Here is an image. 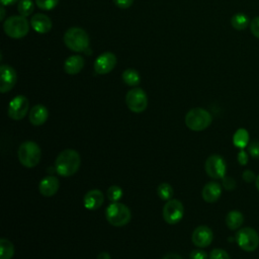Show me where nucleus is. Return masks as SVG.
Instances as JSON below:
<instances>
[{"label": "nucleus", "mask_w": 259, "mask_h": 259, "mask_svg": "<svg viewBox=\"0 0 259 259\" xmlns=\"http://www.w3.org/2000/svg\"><path fill=\"white\" fill-rule=\"evenodd\" d=\"M81 158L78 152L72 149L62 151L55 160V169L57 173L64 177L74 175L80 167Z\"/></svg>", "instance_id": "obj_1"}, {"label": "nucleus", "mask_w": 259, "mask_h": 259, "mask_svg": "<svg viewBox=\"0 0 259 259\" xmlns=\"http://www.w3.org/2000/svg\"><path fill=\"white\" fill-rule=\"evenodd\" d=\"M63 39L66 47L76 53L84 52L89 47V35L81 27H71L67 29Z\"/></svg>", "instance_id": "obj_2"}, {"label": "nucleus", "mask_w": 259, "mask_h": 259, "mask_svg": "<svg viewBox=\"0 0 259 259\" xmlns=\"http://www.w3.org/2000/svg\"><path fill=\"white\" fill-rule=\"evenodd\" d=\"M186 126L194 132H200L208 127L212 121L211 114L204 108L195 107L190 109L185 115Z\"/></svg>", "instance_id": "obj_3"}, {"label": "nucleus", "mask_w": 259, "mask_h": 259, "mask_svg": "<svg viewBox=\"0 0 259 259\" xmlns=\"http://www.w3.org/2000/svg\"><path fill=\"white\" fill-rule=\"evenodd\" d=\"M17 156L21 165L26 168H33L40 161V148L36 143L32 141L23 142L18 148Z\"/></svg>", "instance_id": "obj_4"}, {"label": "nucleus", "mask_w": 259, "mask_h": 259, "mask_svg": "<svg viewBox=\"0 0 259 259\" xmlns=\"http://www.w3.org/2000/svg\"><path fill=\"white\" fill-rule=\"evenodd\" d=\"M3 29L9 37L22 38L29 31V23L22 15H12L4 21Z\"/></svg>", "instance_id": "obj_5"}, {"label": "nucleus", "mask_w": 259, "mask_h": 259, "mask_svg": "<svg viewBox=\"0 0 259 259\" xmlns=\"http://www.w3.org/2000/svg\"><path fill=\"white\" fill-rule=\"evenodd\" d=\"M105 218L107 222L114 227L125 226L131 220L130 208L120 202H112L105 210Z\"/></svg>", "instance_id": "obj_6"}, {"label": "nucleus", "mask_w": 259, "mask_h": 259, "mask_svg": "<svg viewBox=\"0 0 259 259\" xmlns=\"http://www.w3.org/2000/svg\"><path fill=\"white\" fill-rule=\"evenodd\" d=\"M235 239L238 246L246 252H253L259 247V234L253 228L240 229L236 233Z\"/></svg>", "instance_id": "obj_7"}, {"label": "nucleus", "mask_w": 259, "mask_h": 259, "mask_svg": "<svg viewBox=\"0 0 259 259\" xmlns=\"http://www.w3.org/2000/svg\"><path fill=\"white\" fill-rule=\"evenodd\" d=\"M125 103L128 109L135 113H141L148 106V97L146 92L139 87H135L127 91L125 95Z\"/></svg>", "instance_id": "obj_8"}, {"label": "nucleus", "mask_w": 259, "mask_h": 259, "mask_svg": "<svg viewBox=\"0 0 259 259\" xmlns=\"http://www.w3.org/2000/svg\"><path fill=\"white\" fill-rule=\"evenodd\" d=\"M206 174L213 179H222L226 176L227 164L225 159L220 155L209 156L204 164Z\"/></svg>", "instance_id": "obj_9"}, {"label": "nucleus", "mask_w": 259, "mask_h": 259, "mask_svg": "<svg viewBox=\"0 0 259 259\" xmlns=\"http://www.w3.org/2000/svg\"><path fill=\"white\" fill-rule=\"evenodd\" d=\"M184 207L180 200L170 199L167 200L163 207V218L169 225H175L179 223L183 217Z\"/></svg>", "instance_id": "obj_10"}, {"label": "nucleus", "mask_w": 259, "mask_h": 259, "mask_svg": "<svg viewBox=\"0 0 259 259\" xmlns=\"http://www.w3.org/2000/svg\"><path fill=\"white\" fill-rule=\"evenodd\" d=\"M28 107V99L24 95H17L13 97L8 104V116L14 120H20L26 115Z\"/></svg>", "instance_id": "obj_11"}, {"label": "nucleus", "mask_w": 259, "mask_h": 259, "mask_svg": "<svg viewBox=\"0 0 259 259\" xmlns=\"http://www.w3.org/2000/svg\"><path fill=\"white\" fill-rule=\"evenodd\" d=\"M116 57L113 53L105 52L99 55L94 61V71L99 75H105L111 72L116 65Z\"/></svg>", "instance_id": "obj_12"}, {"label": "nucleus", "mask_w": 259, "mask_h": 259, "mask_svg": "<svg viewBox=\"0 0 259 259\" xmlns=\"http://www.w3.org/2000/svg\"><path fill=\"white\" fill-rule=\"evenodd\" d=\"M17 81L16 71L9 65L3 64L0 67V92L10 91Z\"/></svg>", "instance_id": "obj_13"}, {"label": "nucleus", "mask_w": 259, "mask_h": 259, "mask_svg": "<svg viewBox=\"0 0 259 259\" xmlns=\"http://www.w3.org/2000/svg\"><path fill=\"white\" fill-rule=\"evenodd\" d=\"M213 239L212 231L206 226H199L194 229L191 235L192 243L198 248H205L210 245Z\"/></svg>", "instance_id": "obj_14"}, {"label": "nucleus", "mask_w": 259, "mask_h": 259, "mask_svg": "<svg viewBox=\"0 0 259 259\" xmlns=\"http://www.w3.org/2000/svg\"><path fill=\"white\" fill-rule=\"evenodd\" d=\"M59 187L60 182L56 176H47L42 178L38 184L39 193L47 197L55 195L59 190Z\"/></svg>", "instance_id": "obj_15"}, {"label": "nucleus", "mask_w": 259, "mask_h": 259, "mask_svg": "<svg viewBox=\"0 0 259 259\" xmlns=\"http://www.w3.org/2000/svg\"><path fill=\"white\" fill-rule=\"evenodd\" d=\"M104 201V195L99 189H91L84 195L83 204L87 209L95 210L99 208Z\"/></svg>", "instance_id": "obj_16"}, {"label": "nucleus", "mask_w": 259, "mask_h": 259, "mask_svg": "<svg viewBox=\"0 0 259 259\" xmlns=\"http://www.w3.org/2000/svg\"><path fill=\"white\" fill-rule=\"evenodd\" d=\"M30 25L37 33H47L52 29L51 18L42 13L34 14L30 19Z\"/></svg>", "instance_id": "obj_17"}, {"label": "nucleus", "mask_w": 259, "mask_h": 259, "mask_svg": "<svg viewBox=\"0 0 259 259\" xmlns=\"http://www.w3.org/2000/svg\"><path fill=\"white\" fill-rule=\"evenodd\" d=\"M201 195L206 202H215L222 195V186L220 183L211 181L206 183L201 191Z\"/></svg>", "instance_id": "obj_18"}, {"label": "nucleus", "mask_w": 259, "mask_h": 259, "mask_svg": "<svg viewBox=\"0 0 259 259\" xmlns=\"http://www.w3.org/2000/svg\"><path fill=\"white\" fill-rule=\"evenodd\" d=\"M28 117L32 125H35V126L41 125L47 121L49 117V110L45 105L36 104L32 106V108L30 109Z\"/></svg>", "instance_id": "obj_19"}, {"label": "nucleus", "mask_w": 259, "mask_h": 259, "mask_svg": "<svg viewBox=\"0 0 259 259\" xmlns=\"http://www.w3.org/2000/svg\"><path fill=\"white\" fill-rule=\"evenodd\" d=\"M85 61L84 58L79 55H73L66 59L64 63V70L69 75L78 74L84 67Z\"/></svg>", "instance_id": "obj_20"}, {"label": "nucleus", "mask_w": 259, "mask_h": 259, "mask_svg": "<svg viewBox=\"0 0 259 259\" xmlns=\"http://www.w3.org/2000/svg\"><path fill=\"white\" fill-rule=\"evenodd\" d=\"M244 223V215L239 210H231L226 215V225L227 227L232 230H238Z\"/></svg>", "instance_id": "obj_21"}, {"label": "nucleus", "mask_w": 259, "mask_h": 259, "mask_svg": "<svg viewBox=\"0 0 259 259\" xmlns=\"http://www.w3.org/2000/svg\"><path fill=\"white\" fill-rule=\"evenodd\" d=\"M233 144L238 149H245L249 145V133L245 128H238L233 136Z\"/></svg>", "instance_id": "obj_22"}, {"label": "nucleus", "mask_w": 259, "mask_h": 259, "mask_svg": "<svg viewBox=\"0 0 259 259\" xmlns=\"http://www.w3.org/2000/svg\"><path fill=\"white\" fill-rule=\"evenodd\" d=\"M231 25L237 30H244L250 25V20L245 13H236L231 17Z\"/></svg>", "instance_id": "obj_23"}, {"label": "nucleus", "mask_w": 259, "mask_h": 259, "mask_svg": "<svg viewBox=\"0 0 259 259\" xmlns=\"http://www.w3.org/2000/svg\"><path fill=\"white\" fill-rule=\"evenodd\" d=\"M121 78H122V81L128 86H137L141 81L139 72L132 68L124 70L121 75Z\"/></svg>", "instance_id": "obj_24"}, {"label": "nucleus", "mask_w": 259, "mask_h": 259, "mask_svg": "<svg viewBox=\"0 0 259 259\" xmlns=\"http://www.w3.org/2000/svg\"><path fill=\"white\" fill-rule=\"evenodd\" d=\"M14 255L13 244L6 238L0 239V259H11Z\"/></svg>", "instance_id": "obj_25"}, {"label": "nucleus", "mask_w": 259, "mask_h": 259, "mask_svg": "<svg viewBox=\"0 0 259 259\" xmlns=\"http://www.w3.org/2000/svg\"><path fill=\"white\" fill-rule=\"evenodd\" d=\"M34 9V5L32 0H19L17 3V10L19 12V15H22L24 17L29 16Z\"/></svg>", "instance_id": "obj_26"}, {"label": "nucleus", "mask_w": 259, "mask_h": 259, "mask_svg": "<svg viewBox=\"0 0 259 259\" xmlns=\"http://www.w3.org/2000/svg\"><path fill=\"white\" fill-rule=\"evenodd\" d=\"M157 193L162 200H170L173 196V188L167 182H162L157 188Z\"/></svg>", "instance_id": "obj_27"}, {"label": "nucleus", "mask_w": 259, "mask_h": 259, "mask_svg": "<svg viewBox=\"0 0 259 259\" xmlns=\"http://www.w3.org/2000/svg\"><path fill=\"white\" fill-rule=\"evenodd\" d=\"M106 195L111 202H117L122 196V189L117 185H111L107 189Z\"/></svg>", "instance_id": "obj_28"}, {"label": "nucleus", "mask_w": 259, "mask_h": 259, "mask_svg": "<svg viewBox=\"0 0 259 259\" xmlns=\"http://www.w3.org/2000/svg\"><path fill=\"white\" fill-rule=\"evenodd\" d=\"M35 3L42 10H52L58 5L59 0H35Z\"/></svg>", "instance_id": "obj_29"}, {"label": "nucleus", "mask_w": 259, "mask_h": 259, "mask_svg": "<svg viewBox=\"0 0 259 259\" xmlns=\"http://www.w3.org/2000/svg\"><path fill=\"white\" fill-rule=\"evenodd\" d=\"M209 259H231V258L227 251L220 248H215L210 251Z\"/></svg>", "instance_id": "obj_30"}, {"label": "nucleus", "mask_w": 259, "mask_h": 259, "mask_svg": "<svg viewBox=\"0 0 259 259\" xmlns=\"http://www.w3.org/2000/svg\"><path fill=\"white\" fill-rule=\"evenodd\" d=\"M247 150L253 159H259V141H253L249 143Z\"/></svg>", "instance_id": "obj_31"}, {"label": "nucleus", "mask_w": 259, "mask_h": 259, "mask_svg": "<svg viewBox=\"0 0 259 259\" xmlns=\"http://www.w3.org/2000/svg\"><path fill=\"white\" fill-rule=\"evenodd\" d=\"M222 179H223V186L226 190L231 191L236 188V181L234 178H232L230 176H225Z\"/></svg>", "instance_id": "obj_32"}, {"label": "nucleus", "mask_w": 259, "mask_h": 259, "mask_svg": "<svg viewBox=\"0 0 259 259\" xmlns=\"http://www.w3.org/2000/svg\"><path fill=\"white\" fill-rule=\"evenodd\" d=\"M250 30L255 37L259 38V16L254 17L250 21Z\"/></svg>", "instance_id": "obj_33"}, {"label": "nucleus", "mask_w": 259, "mask_h": 259, "mask_svg": "<svg viewBox=\"0 0 259 259\" xmlns=\"http://www.w3.org/2000/svg\"><path fill=\"white\" fill-rule=\"evenodd\" d=\"M242 178H243V180H244L245 182H247V183H252V182H255L257 176L255 175V173H254L252 170L247 169V170H245V171L243 172Z\"/></svg>", "instance_id": "obj_34"}, {"label": "nucleus", "mask_w": 259, "mask_h": 259, "mask_svg": "<svg viewBox=\"0 0 259 259\" xmlns=\"http://www.w3.org/2000/svg\"><path fill=\"white\" fill-rule=\"evenodd\" d=\"M248 154H249V153H247L244 149H241V150L239 151V153H238V155H237V160H238V162H239L240 165L245 166V165L248 163V161H249V156H248Z\"/></svg>", "instance_id": "obj_35"}, {"label": "nucleus", "mask_w": 259, "mask_h": 259, "mask_svg": "<svg viewBox=\"0 0 259 259\" xmlns=\"http://www.w3.org/2000/svg\"><path fill=\"white\" fill-rule=\"evenodd\" d=\"M112 1L115 4V6L121 9H127L134 3V0H112Z\"/></svg>", "instance_id": "obj_36"}, {"label": "nucleus", "mask_w": 259, "mask_h": 259, "mask_svg": "<svg viewBox=\"0 0 259 259\" xmlns=\"http://www.w3.org/2000/svg\"><path fill=\"white\" fill-rule=\"evenodd\" d=\"M190 259H207V254L202 250H192L190 252Z\"/></svg>", "instance_id": "obj_37"}, {"label": "nucleus", "mask_w": 259, "mask_h": 259, "mask_svg": "<svg viewBox=\"0 0 259 259\" xmlns=\"http://www.w3.org/2000/svg\"><path fill=\"white\" fill-rule=\"evenodd\" d=\"M163 259H182L180 255L176 254V253H169V254H166Z\"/></svg>", "instance_id": "obj_38"}, {"label": "nucleus", "mask_w": 259, "mask_h": 259, "mask_svg": "<svg viewBox=\"0 0 259 259\" xmlns=\"http://www.w3.org/2000/svg\"><path fill=\"white\" fill-rule=\"evenodd\" d=\"M97 259H111L110 255L107 252H100L97 255Z\"/></svg>", "instance_id": "obj_39"}, {"label": "nucleus", "mask_w": 259, "mask_h": 259, "mask_svg": "<svg viewBox=\"0 0 259 259\" xmlns=\"http://www.w3.org/2000/svg\"><path fill=\"white\" fill-rule=\"evenodd\" d=\"M18 1L19 0H1V4L2 5H12Z\"/></svg>", "instance_id": "obj_40"}, {"label": "nucleus", "mask_w": 259, "mask_h": 259, "mask_svg": "<svg viewBox=\"0 0 259 259\" xmlns=\"http://www.w3.org/2000/svg\"><path fill=\"white\" fill-rule=\"evenodd\" d=\"M0 10H1V15H0V20H3L4 19V17H5V8L2 6L1 8H0Z\"/></svg>", "instance_id": "obj_41"}, {"label": "nucleus", "mask_w": 259, "mask_h": 259, "mask_svg": "<svg viewBox=\"0 0 259 259\" xmlns=\"http://www.w3.org/2000/svg\"><path fill=\"white\" fill-rule=\"evenodd\" d=\"M255 185H256L257 190L259 191V175L257 176V178H256V180H255Z\"/></svg>", "instance_id": "obj_42"}]
</instances>
